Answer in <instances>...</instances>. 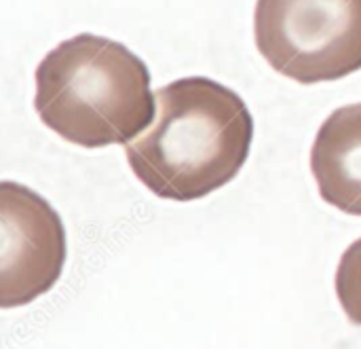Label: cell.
Listing matches in <instances>:
<instances>
[{
	"mask_svg": "<svg viewBox=\"0 0 361 349\" xmlns=\"http://www.w3.org/2000/svg\"><path fill=\"white\" fill-rule=\"evenodd\" d=\"M66 265V231L32 189L0 184V307H21L49 292Z\"/></svg>",
	"mask_w": 361,
	"mask_h": 349,
	"instance_id": "obj_4",
	"label": "cell"
},
{
	"mask_svg": "<svg viewBox=\"0 0 361 349\" xmlns=\"http://www.w3.org/2000/svg\"><path fill=\"white\" fill-rule=\"evenodd\" d=\"M254 36L269 66L302 85L361 70V0H256Z\"/></svg>",
	"mask_w": 361,
	"mask_h": 349,
	"instance_id": "obj_3",
	"label": "cell"
},
{
	"mask_svg": "<svg viewBox=\"0 0 361 349\" xmlns=\"http://www.w3.org/2000/svg\"><path fill=\"white\" fill-rule=\"evenodd\" d=\"M34 78L40 121L76 146L131 144L157 117L146 64L106 36L76 34L59 42Z\"/></svg>",
	"mask_w": 361,
	"mask_h": 349,
	"instance_id": "obj_2",
	"label": "cell"
},
{
	"mask_svg": "<svg viewBox=\"0 0 361 349\" xmlns=\"http://www.w3.org/2000/svg\"><path fill=\"white\" fill-rule=\"evenodd\" d=\"M154 97L152 125L125 148L135 178L171 201L201 199L228 184L254 138L241 95L212 78L188 76L157 89Z\"/></svg>",
	"mask_w": 361,
	"mask_h": 349,
	"instance_id": "obj_1",
	"label": "cell"
},
{
	"mask_svg": "<svg viewBox=\"0 0 361 349\" xmlns=\"http://www.w3.org/2000/svg\"><path fill=\"white\" fill-rule=\"evenodd\" d=\"M336 295L349 322L361 326V237L347 248L338 263Z\"/></svg>",
	"mask_w": 361,
	"mask_h": 349,
	"instance_id": "obj_6",
	"label": "cell"
},
{
	"mask_svg": "<svg viewBox=\"0 0 361 349\" xmlns=\"http://www.w3.org/2000/svg\"><path fill=\"white\" fill-rule=\"evenodd\" d=\"M319 195L345 214L361 216V104L334 110L311 148Z\"/></svg>",
	"mask_w": 361,
	"mask_h": 349,
	"instance_id": "obj_5",
	"label": "cell"
}]
</instances>
